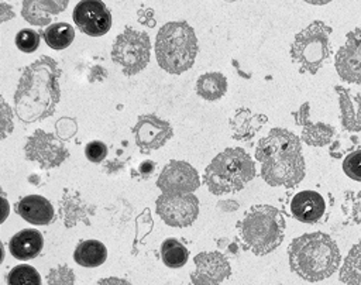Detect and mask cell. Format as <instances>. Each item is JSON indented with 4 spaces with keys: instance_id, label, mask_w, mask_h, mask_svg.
Wrapping results in <instances>:
<instances>
[{
    "instance_id": "6da1fadb",
    "label": "cell",
    "mask_w": 361,
    "mask_h": 285,
    "mask_svg": "<svg viewBox=\"0 0 361 285\" xmlns=\"http://www.w3.org/2000/svg\"><path fill=\"white\" fill-rule=\"evenodd\" d=\"M61 69L51 56H41L23 72L16 93L14 111L24 123L51 117L61 99Z\"/></svg>"
},
{
    "instance_id": "7a4b0ae2",
    "label": "cell",
    "mask_w": 361,
    "mask_h": 285,
    "mask_svg": "<svg viewBox=\"0 0 361 285\" xmlns=\"http://www.w3.org/2000/svg\"><path fill=\"white\" fill-rule=\"evenodd\" d=\"M255 159L261 162V176L271 186H298L306 175L300 138L292 131L275 127L259 138Z\"/></svg>"
},
{
    "instance_id": "3957f363",
    "label": "cell",
    "mask_w": 361,
    "mask_h": 285,
    "mask_svg": "<svg viewBox=\"0 0 361 285\" xmlns=\"http://www.w3.org/2000/svg\"><path fill=\"white\" fill-rule=\"evenodd\" d=\"M290 269L302 279L317 282L331 277L341 264L337 243L323 231L306 233L288 245Z\"/></svg>"
},
{
    "instance_id": "277c9868",
    "label": "cell",
    "mask_w": 361,
    "mask_h": 285,
    "mask_svg": "<svg viewBox=\"0 0 361 285\" xmlns=\"http://www.w3.org/2000/svg\"><path fill=\"white\" fill-rule=\"evenodd\" d=\"M285 217L271 205H254L237 222L238 240L244 250L265 255L276 250L285 237Z\"/></svg>"
},
{
    "instance_id": "5b68a950",
    "label": "cell",
    "mask_w": 361,
    "mask_h": 285,
    "mask_svg": "<svg viewBox=\"0 0 361 285\" xmlns=\"http://www.w3.org/2000/svg\"><path fill=\"white\" fill-rule=\"evenodd\" d=\"M197 55L195 30L186 21L164 24L155 37V56L158 65L172 75L190 69Z\"/></svg>"
},
{
    "instance_id": "8992f818",
    "label": "cell",
    "mask_w": 361,
    "mask_h": 285,
    "mask_svg": "<svg viewBox=\"0 0 361 285\" xmlns=\"http://www.w3.org/2000/svg\"><path fill=\"white\" fill-rule=\"evenodd\" d=\"M255 176V164L240 147H230L217 154L206 166L203 183L213 195L241 190Z\"/></svg>"
},
{
    "instance_id": "52a82bcc",
    "label": "cell",
    "mask_w": 361,
    "mask_h": 285,
    "mask_svg": "<svg viewBox=\"0 0 361 285\" xmlns=\"http://www.w3.org/2000/svg\"><path fill=\"white\" fill-rule=\"evenodd\" d=\"M331 31L330 25L316 20L295 35L289 54L300 73L314 75L329 61L333 54Z\"/></svg>"
},
{
    "instance_id": "ba28073f",
    "label": "cell",
    "mask_w": 361,
    "mask_h": 285,
    "mask_svg": "<svg viewBox=\"0 0 361 285\" xmlns=\"http://www.w3.org/2000/svg\"><path fill=\"white\" fill-rule=\"evenodd\" d=\"M149 55V35L133 27H126L111 47V59L121 66L123 73L127 76L141 72L148 65Z\"/></svg>"
},
{
    "instance_id": "9c48e42d",
    "label": "cell",
    "mask_w": 361,
    "mask_h": 285,
    "mask_svg": "<svg viewBox=\"0 0 361 285\" xmlns=\"http://www.w3.org/2000/svg\"><path fill=\"white\" fill-rule=\"evenodd\" d=\"M25 158L28 161L37 162L44 169H51L59 166L68 157L69 150L56 134L44 131L41 128L35 130L24 145Z\"/></svg>"
},
{
    "instance_id": "30bf717a",
    "label": "cell",
    "mask_w": 361,
    "mask_h": 285,
    "mask_svg": "<svg viewBox=\"0 0 361 285\" xmlns=\"http://www.w3.org/2000/svg\"><path fill=\"white\" fill-rule=\"evenodd\" d=\"M155 205L158 216L171 227H188L199 214V199L193 193H162Z\"/></svg>"
},
{
    "instance_id": "8fae6325",
    "label": "cell",
    "mask_w": 361,
    "mask_h": 285,
    "mask_svg": "<svg viewBox=\"0 0 361 285\" xmlns=\"http://www.w3.org/2000/svg\"><path fill=\"white\" fill-rule=\"evenodd\" d=\"M157 186L162 193H193L200 186L197 171L186 161L172 159L161 171Z\"/></svg>"
},
{
    "instance_id": "7c38bea8",
    "label": "cell",
    "mask_w": 361,
    "mask_h": 285,
    "mask_svg": "<svg viewBox=\"0 0 361 285\" xmlns=\"http://www.w3.org/2000/svg\"><path fill=\"white\" fill-rule=\"evenodd\" d=\"M133 135L140 151L148 154L165 145V142L172 138L173 130L166 120L148 113L138 116L137 123L133 127Z\"/></svg>"
},
{
    "instance_id": "4fadbf2b",
    "label": "cell",
    "mask_w": 361,
    "mask_h": 285,
    "mask_svg": "<svg viewBox=\"0 0 361 285\" xmlns=\"http://www.w3.org/2000/svg\"><path fill=\"white\" fill-rule=\"evenodd\" d=\"M195 271L190 272L193 285H221L231 275V267L220 251H203L195 255Z\"/></svg>"
},
{
    "instance_id": "5bb4252c",
    "label": "cell",
    "mask_w": 361,
    "mask_h": 285,
    "mask_svg": "<svg viewBox=\"0 0 361 285\" xmlns=\"http://www.w3.org/2000/svg\"><path fill=\"white\" fill-rule=\"evenodd\" d=\"M73 21L86 35H104L111 27V13L103 1L83 0L73 8Z\"/></svg>"
},
{
    "instance_id": "9a60e30c",
    "label": "cell",
    "mask_w": 361,
    "mask_h": 285,
    "mask_svg": "<svg viewBox=\"0 0 361 285\" xmlns=\"http://www.w3.org/2000/svg\"><path fill=\"white\" fill-rule=\"evenodd\" d=\"M337 75L348 83H361V25L350 31L334 58Z\"/></svg>"
},
{
    "instance_id": "2e32d148",
    "label": "cell",
    "mask_w": 361,
    "mask_h": 285,
    "mask_svg": "<svg viewBox=\"0 0 361 285\" xmlns=\"http://www.w3.org/2000/svg\"><path fill=\"white\" fill-rule=\"evenodd\" d=\"M58 213L65 227H73L80 222L89 226V216L94 214V206L89 205L78 190L65 188Z\"/></svg>"
},
{
    "instance_id": "e0dca14e",
    "label": "cell",
    "mask_w": 361,
    "mask_h": 285,
    "mask_svg": "<svg viewBox=\"0 0 361 285\" xmlns=\"http://www.w3.org/2000/svg\"><path fill=\"white\" fill-rule=\"evenodd\" d=\"M326 212V202L323 196L316 190L298 192L290 200L292 217L306 223L314 224L320 222Z\"/></svg>"
},
{
    "instance_id": "ac0fdd59",
    "label": "cell",
    "mask_w": 361,
    "mask_h": 285,
    "mask_svg": "<svg viewBox=\"0 0 361 285\" xmlns=\"http://www.w3.org/2000/svg\"><path fill=\"white\" fill-rule=\"evenodd\" d=\"M14 210L25 222L35 226H47L55 217L52 203L41 195H28L21 198L16 203Z\"/></svg>"
},
{
    "instance_id": "d6986e66",
    "label": "cell",
    "mask_w": 361,
    "mask_h": 285,
    "mask_svg": "<svg viewBox=\"0 0 361 285\" xmlns=\"http://www.w3.org/2000/svg\"><path fill=\"white\" fill-rule=\"evenodd\" d=\"M338 96L340 120L345 133L361 131V96L344 86H334Z\"/></svg>"
},
{
    "instance_id": "ffe728a7",
    "label": "cell",
    "mask_w": 361,
    "mask_h": 285,
    "mask_svg": "<svg viewBox=\"0 0 361 285\" xmlns=\"http://www.w3.org/2000/svg\"><path fill=\"white\" fill-rule=\"evenodd\" d=\"M268 117L248 107H240L230 119L231 137L237 141H250L265 126Z\"/></svg>"
},
{
    "instance_id": "44dd1931",
    "label": "cell",
    "mask_w": 361,
    "mask_h": 285,
    "mask_svg": "<svg viewBox=\"0 0 361 285\" xmlns=\"http://www.w3.org/2000/svg\"><path fill=\"white\" fill-rule=\"evenodd\" d=\"M68 3L58 0H25L23 1L21 16L30 24L44 27L52 21V16L62 13Z\"/></svg>"
},
{
    "instance_id": "7402d4cb",
    "label": "cell",
    "mask_w": 361,
    "mask_h": 285,
    "mask_svg": "<svg viewBox=\"0 0 361 285\" xmlns=\"http://www.w3.org/2000/svg\"><path fill=\"white\" fill-rule=\"evenodd\" d=\"M44 247V237L35 229H24L16 233L8 241L11 255L20 261L35 258Z\"/></svg>"
},
{
    "instance_id": "603a6c76",
    "label": "cell",
    "mask_w": 361,
    "mask_h": 285,
    "mask_svg": "<svg viewBox=\"0 0 361 285\" xmlns=\"http://www.w3.org/2000/svg\"><path fill=\"white\" fill-rule=\"evenodd\" d=\"M107 258V248L99 240H83L80 241L75 251L73 260L76 264L87 268H94L102 265Z\"/></svg>"
},
{
    "instance_id": "cb8c5ba5",
    "label": "cell",
    "mask_w": 361,
    "mask_h": 285,
    "mask_svg": "<svg viewBox=\"0 0 361 285\" xmlns=\"http://www.w3.org/2000/svg\"><path fill=\"white\" fill-rule=\"evenodd\" d=\"M227 92V79L220 72H207L197 78L196 93L207 100L214 102L223 97Z\"/></svg>"
},
{
    "instance_id": "d4e9b609",
    "label": "cell",
    "mask_w": 361,
    "mask_h": 285,
    "mask_svg": "<svg viewBox=\"0 0 361 285\" xmlns=\"http://www.w3.org/2000/svg\"><path fill=\"white\" fill-rule=\"evenodd\" d=\"M337 135L336 128L331 124L323 121H309L302 127L300 140L310 147H324L329 145Z\"/></svg>"
},
{
    "instance_id": "484cf974",
    "label": "cell",
    "mask_w": 361,
    "mask_h": 285,
    "mask_svg": "<svg viewBox=\"0 0 361 285\" xmlns=\"http://www.w3.org/2000/svg\"><path fill=\"white\" fill-rule=\"evenodd\" d=\"M338 269L343 284L361 285V238L350 248Z\"/></svg>"
},
{
    "instance_id": "4316f807",
    "label": "cell",
    "mask_w": 361,
    "mask_h": 285,
    "mask_svg": "<svg viewBox=\"0 0 361 285\" xmlns=\"http://www.w3.org/2000/svg\"><path fill=\"white\" fill-rule=\"evenodd\" d=\"M38 32H41L45 44L52 49H65L72 44L75 38L73 27L62 21L54 23Z\"/></svg>"
},
{
    "instance_id": "83f0119b",
    "label": "cell",
    "mask_w": 361,
    "mask_h": 285,
    "mask_svg": "<svg viewBox=\"0 0 361 285\" xmlns=\"http://www.w3.org/2000/svg\"><path fill=\"white\" fill-rule=\"evenodd\" d=\"M161 258L169 268H180L189 258V250L176 238H166L161 244Z\"/></svg>"
},
{
    "instance_id": "f1b7e54d",
    "label": "cell",
    "mask_w": 361,
    "mask_h": 285,
    "mask_svg": "<svg viewBox=\"0 0 361 285\" xmlns=\"http://www.w3.org/2000/svg\"><path fill=\"white\" fill-rule=\"evenodd\" d=\"M360 147V138L355 134H350V133H341L337 134L333 141L329 144V154L330 157L340 159V158H345L348 154H351L353 151L358 150Z\"/></svg>"
},
{
    "instance_id": "f546056e",
    "label": "cell",
    "mask_w": 361,
    "mask_h": 285,
    "mask_svg": "<svg viewBox=\"0 0 361 285\" xmlns=\"http://www.w3.org/2000/svg\"><path fill=\"white\" fill-rule=\"evenodd\" d=\"M7 285H41V277L34 267L20 264L8 271Z\"/></svg>"
},
{
    "instance_id": "4dcf8cb0",
    "label": "cell",
    "mask_w": 361,
    "mask_h": 285,
    "mask_svg": "<svg viewBox=\"0 0 361 285\" xmlns=\"http://www.w3.org/2000/svg\"><path fill=\"white\" fill-rule=\"evenodd\" d=\"M343 213L347 223H361V190H345L343 200Z\"/></svg>"
},
{
    "instance_id": "1f68e13d",
    "label": "cell",
    "mask_w": 361,
    "mask_h": 285,
    "mask_svg": "<svg viewBox=\"0 0 361 285\" xmlns=\"http://www.w3.org/2000/svg\"><path fill=\"white\" fill-rule=\"evenodd\" d=\"M16 45L20 51L31 54L39 47V32L31 28H23L16 35Z\"/></svg>"
},
{
    "instance_id": "d6a6232c",
    "label": "cell",
    "mask_w": 361,
    "mask_h": 285,
    "mask_svg": "<svg viewBox=\"0 0 361 285\" xmlns=\"http://www.w3.org/2000/svg\"><path fill=\"white\" fill-rule=\"evenodd\" d=\"M48 285H73L75 284V272L66 264H61L55 268H51L47 275Z\"/></svg>"
},
{
    "instance_id": "836d02e7",
    "label": "cell",
    "mask_w": 361,
    "mask_h": 285,
    "mask_svg": "<svg viewBox=\"0 0 361 285\" xmlns=\"http://www.w3.org/2000/svg\"><path fill=\"white\" fill-rule=\"evenodd\" d=\"M344 174L357 182H361V148L348 154L343 161Z\"/></svg>"
},
{
    "instance_id": "e575fe53",
    "label": "cell",
    "mask_w": 361,
    "mask_h": 285,
    "mask_svg": "<svg viewBox=\"0 0 361 285\" xmlns=\"http://www.w3.org/2000/svg\"><path fill=\"white\" fill-rule=\"evenodd\" d=\"M78 133V123L73 117H61L55 123V134L59 140H71Z\"/></svg>"
},
{
    "instance_id": "d590c367",
    "label": "cell",
    "mask_w": 361,
    "mask_h": 285,
    "mask_svg": "<svg viewBox=\"0 0 361 285\" xmlns=\"http://www.w3.org/2000/svg\"><path fill=\"white\" fill-rule=\"evenodd\" d=\"M85 155L90 162L99 164V162L104 161V158L107 157V145L99 140L90 141L85 147Z\"/></svg>"
},
{
    "instance_id": "8d00e7d4",
    "label": "cell",
    "mask_w": 361,
    "mask_h": 285,
    "mask_svg": "<svg viewBox=\"0 0 361 285\" xmlns=\"http://www.w3.org/2000/svg\"><path fill=\"white\" fill-rule=\"evenodd\" d=\"M1 138H6L13 131V113L8 104L1 97Z\"/></svg>"
},
{
    "instance_id": "74e56055",
    "label": "cell",
    "mask_w": 361,
    "mask_h": 285,
    "mask_svg": "<svg viewBox=\"0 0 361 285\" xmlns=\"http://www.w3.org/2000/svg\"><path fill=\"white\" fill-rule=\"evenodd\" d=\"M217 248L220 251H224L228 255H238L240 254V244L237 243V240H233L230 237H220L216 240Z\"/></svg>"
},
{
    "instance_id": "f35d334b",
    "label": "cell",
    "mask_w": 361,
    "mask_h": 285,
    "mask_svg": "<svg viewBox=\"0 0 361 285\" xmlns=\"http://www.w3.org/2000/svg\"><path fill=\"white\" fill-rule=\"evenodd\" d=\"M309 113H310V104H309V102H305V103L299 107L298 111H293V113H292V116H293L296 124H299V126L303 127L306 123L310 121V120H309Z\"/></svg>"
},
{
    "instance_id": "ab89813d",
    "label": "cell",
    "mask_w": 361,
    "mask_h": 285,
    "mask_svg": "<svg viewBox=\"0 0 361 285\" xmlns=\"http://www.w3.org/2000/svg\"><path fill=\"white\" fill-rule=\"evenodd\" d=\"M154 171H155V162L151 161V159L142 161V162L140 164V166H138V174H140V176H141L142 179H148V178L152 175Z\"/></svg>"
},
{
    "instance_id": "60d3db41",
    "label": "cell",
    "mask_w": 361,
    "mask_h": 285,
    "mask_svg": "<svg viewBox=\"0 0 361 285\" xmlns=\"http://www.w3.org/2000/svg\"><path fill=\"white\" fill-rule=\"evenodd\" d=\"M240 207L238 202L233 200V199H227V200H219L217 202V209L221 210L223 213H233Z\"/></svg>"
},
{
    "instance_id": "b9f144b4",
    "label": "cell",
    "mask_w": 361,
    "mask_h": 285,
    "mask_svg": "<svg viewBox=\"0 0 361 285\" xmlns=\"http://www.w3.org/2000/svg\"><path fill=\"white\" fill-rule=\"evenodd\" d=\"M96 285H130V282L126 281V279H123V278L109 277V278H103V279L97 281Z\"/></svg>"
},
{
    "instance_id": "7bdbcfd3",
    "label": "cell",
    "mask_w": 361,
    "mask_h": 285,
    "mask_svg": "<svg viewBox=\"0 0 361 285\" xmlns=\"http://www.w3.org/2000/svg\"><path fill=\"white\" fill-rule=\"evenodd\" d=\"M14 17V13H13V8L8 7L4 1L0 3V20L1 23L7 21L8 18H13Z\"/></svg>"
}]
</instances>
